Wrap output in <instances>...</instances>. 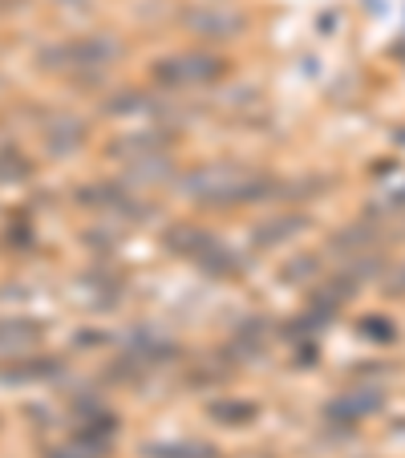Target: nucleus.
Listing matches in <instances>:
<instances>
[{"mask_svg":"<svg viewBox=\"0 0 405 458\" xmlns=\"http://www.w3.org/2000/svg\"><path fill=\"white\" fill-rule=\"evenodd\" d=\"M215 418H227V422H243V418H256V406H243V402H232V406H211Z\"/></svg>","mask_w":405,"mask_h":458,"instance_id":"nucleus-7","label":"nucleus"},{"mask_svg":"<svg viewBox=\"0 0 405 458\" xmlns=\"http://www.w3.org/2000/svg\"><path fill=\"white\" fill-rule=\"evenodd\" d=\"M182 21H187V29L195 37H211V41H232V37L243 29L240 13L227 9V4H215V0H211V4H195Z\"/></svg>","mask_w":405,"mask_h":458,"instance_id":"nucleus-3","label":"nucleus"},{"mask_svg":"<svg viewBox=\"0 0 405 458\" xmlns=\"http://www.w3.org/2000/svg\"><path fill=\"white\" fill-rule=\"evenodd\" d=\"M373 410H381L377 389H353V394H341V398L328 406V418H333V422L353 426V422H361L365 414H373Z\"/></svg>","mask_w":405,"mask_h":458,"instance_id":"nucleus-4","label":"nucleus"},{"mask_svg":"<svg viewBox=\"0 0 405 458\" xmlns=\"http://www.w3.org/2000/svg\"><path fill=\"white\" fill-rule=\"evenodd\" d=\"M155 454H163V458H215V450L203 446V442H174V446H158Z\"/></svg>","mask_w":405,"mask_h":458,"instance_id":"nucleus-6","label":"nucleus"},{"mask_svg":"<svg viewBox=\"0 0 405 458\" xmlns=\"http://www.w3.org/2000/svg\"><path fill=\"white\" fill-rule=\"evenodd\" d=\"M187 191L198 203H211V208H235V203H259L267 199L276 182L259 171H243V166H198L187 179Z\"/></svg>","mask_w":405,"mask_h":458,"instance_id":"nucleus-1","label":"nucleus"},{"mask_svg":"<svg viewBox=\"0 0 405 458\" xmlns=\"http://www.w3.org/2000/svg\"><path fill=\"white\" fill-rule=\"evenodd\" d=\"M224 73V61L215 53H203V49H187V53H171L155 65V78L171 89H190V86H207Z\"/></svg>","mask_w":405,"mask_h":458,"instance_id":"nucleus-2","label":"nucleus"},{"mask_svg":"<svg viewBox=\"0 0 405 458\" xmlns=\"http://www.w3.org/2000/svg\"><path fill=\"white\" fill-rule=\"evenodd\" d=\"M304 227H308V219L304 216H276V219H267V224H259L256 243L272 248V243H284V240H292V235H300Z\"/></svg>","mask_w":405,"mask_h":458,"instance_id":"nucleus-5","label":"nucleus"}]
</instances>
